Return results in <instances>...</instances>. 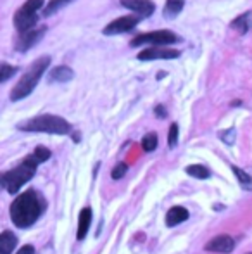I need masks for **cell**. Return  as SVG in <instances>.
Listing matches in <instances>:
<instances>
[{
	"label": "cell",
	"mask_w": 252,
	"mask_h": 254,
	"mask_svg": "<svg viewBox=\"0 0 252 254\" xmlns=\"http://www.w3.org/2000/svg\"><path fill=\"white\" fill-rule=\"evenodd\" d=\"M37 166H38V161L35 159V156L31 154V156H28L26 159L19 164V166H16L14 170L3 173L5 175L7 192H9V194H17L19 189L35 177V173H37Z\"/></svg>",
	"instance_id": "cell-4"
},
{
	"label": "cell",
	"mask_w": 252,
	"mask_h": 254,
	"mask_svg": "<svg viewBox=\"0 0 252 254\" xmlns=\"http://www.w3.org/2000/svg\"><path fill=\"white\" fill-rule=\"evenodd\" d=\"M219 138H221L225 144L233 145L235 144V128H228V130L221 131V133H219Z\"/></svg>",
	"instance_id": "cell-27"
},
{
	"label": "cell",
	"mask_w": 252,
	"mask_h": 254,
	"mask_svg": "<svg viewBox=\"0 0 252 254\" xmlns=\"http://www.w3.org/2000/svg\"><path fill=\"white\" fill-rule=\"evenodd\" d=\"M121 5L133 10L135 16H138L140 19L152 16L155 10V3L152 0H121Z\"/></svg>",
	"instance_id": "cell-10"
},
{
	"label": "cell",
	"mask_w": 252,
	"mask_h": 254,
	"mask_svg": "<svg viewBox=\"0 0 252 254\" xmlns=\"http://www.w3.org/2000/svg\"><path fill=\"white\" fill-rule=\"evenodd\" d=\"M21 131H35V133H52V135H67L71 131V125L64 118L55 114H40L28 121L17 125Z\"/></svg>",
	"instance_id": "cell-3"
},
{
	"label": "cell",
	"mask_w": 252,
	"mask_h": 254,
	"mask_svg": "<svg viewBox=\"0 0 252 254\" xmlns=\"http://www.w3.org/2000/svg\"><path fill=\"white\" fill-rule=\"evenodd\" d=\"M251 26H252V12H251V10L232 21V28L239 31L240 35H246L247 31L251 30Z\"/></svg>",
	"instance_id": "cell-16"
},
{
	"label": "cell",
	"mask_w": 252,
	"mask_h": 254,
	"mask_svg": "<svg viewBox=\"0 0 252 254\" xmlns=\"http://www.w3.org/2000/svg\"><path fill=\"white\" fill-rule=\"evenodd\" d=\"M185 171H187V175H190V177H194V178H199V180H204V178L211 177V171L205 166H202V164H190V166H187Z\"/></svg>",
	"instance_id": "cell-19"
},
{
	"label": "cell",
	"mask_w": 252,
	"mask_h": 254,
	"mask_svg": "<svg viewBox=\"0 0 252 254\" xmlns=\"http://www.w3.org/2000/svg\"><path fill=\"white\" fill-rule=\"evenodd\" d=\"M138 21H140V17L135 16V14H130V16H121V17H118V19L111 21V23H109L107 26L102 30V33H104V35L128 33V31H131L135 26H137Z\"/></svg>",
	"instance_id": "cell-6"
},
{
	"label": "cell",
	"mask_w": 252,
	"mask_h": 254,
	"mask_svg": "<svg viewBox=\"0 0 252 254\" xmlns=\"http://www.w3.org/2000/svg\"><path fill=\"white\" fill-rule=\"evenodd\" d=\"M69 2H73V0H50V2L45 5V9H44V16L45 17H49V16H52L54 12H57L61 7L64 5H67Z\"/></svg>",
	"instance_id": "cell-20"
},
{
	"label": "cell",
	"mask_w": 252,
	"mask_h": 254,
	"mask_svg": "<svg viewBox=\"0 0 252 254\" xmlns=\"http://www.w3.org/2000/svg\"><path fill=\"white\" fill-rule=\"evenodd\" d=\"M17 246V239L12 232H2L0 234V254H12Z\"/></svg>",
	"instance_id": "cell-15"
},
{
	"label": "cell",
	"mask_w": 252,
	"mask_h": 254,
	"mask_svg": "<svg viewBox=\"0 0 252 254\" xmlns=\"http://www.w3.org/2000/svg\"><path fill=\"white\" fill-rule=\"evenodd\" d=\"M5 189V175L3 173H0V192Z\"/></svg>",
	"instance_id": "cell-30"
},
{
	"label": "cell",
	"mask_w": 252,
	"mask_h": 254,
	"mask_svg": "<svg viewBox=\"0 0 252 254\" xmlns=\"http://www.w3.org/2000/svg\"><path fill=\"white\" fill-rule=\"evenodd\" d=\"M180 42V37L176 33L169 30H157V31H151V33H142L137 38L130 42L131 47H137V45H145L151 44L152 47H164V45H171Z\"/></svg>",
	"instance_id": "cell-5"
},
{
	"label": "cell",
	"mask_w": 252,
	"mask_h": 254,
	"mask_svg": "<svg viewBox=\"0 0 252 254\" xmlns=\"http://www.w3.org/2000/svg\"><path fill=\"white\" fill-rule=\"evenodd\" d=\"M189 220V211L182 206H175L166 213V225L168 227H176V225L183 223Z\"/></svg>",
	"instance_id": "cell-13"
},
{
	"label": "cell",
	"mask_w": 252,
	"mask_h": 254,
	"mask_svg": "<svg viewBox=\"0 0 252 254\" xmlns=\"http://www.w3.org/2000/svg\"><path fill=\"white\" fill-rule=\"evenodd\" d=\"M90 223H92V209L90 207H85V209H81L80 218H78V232H76L78 241H83L87 237L88 230H90Z\"/></svg>",
	"instance_id": "cell-12"
},
{
	"label": "cell",
	"mask_w": 252,
	"mask_h": 254,
	"mask_svg": "<svg viewBox=\"0 0 252 254\" xmlns=\"http://www.w3.org/2000/svg\"><path fill=\"white\" fill-rule=\"evenodd\" d=\"M205 251L211 253H219V254H230L235 249V241L230 235H218L212 241H209L205 244Z\"/></svg>",
	"instance_id": "cell-11"
},
{
	"label": "cell",
	"mask_w": 252,
	"mask_h": 254,
	"mask_svg": "<svg viewBox=\"0 0 252 254\" xmlns=\"http://www.w3.org/2000/svg\"><path fill=\"white\" fill-rule=\"evenodd\" d=\"M16 254H35V248L33 246H24V248H21Z\"/></svg>",
	"instance_id": "cell-28"
},
{
	"label": "cell",
	"mask_w": 252,
	"mask_h": 254,
	"mask_svg": "<svg viewBox=\"0 0 252 254\" xmlns=\"http://www.w3.org/2000/svg\"><path fill=\"white\" fill-rule=\"evenodd\" d=\"M183 7H185V0H166L162 14H164V17H168V19H173V17H176L182 12Z\"/></svg>",
	"instance_id": "cell-17"
},
{
	"label": "cell",
	"mask_w": 252,
	"mask_h": 254,
	"mask_svg": "<svg viewBox=\"0 0 252 254\" xmlns=\"http://www.w3.org/2000/svg\"><path fill=\"white\" fill-rule=\"evenodd\" d=\"M232 171L235 173V177L239 178L240 187H242L244 190H247V192H252V177H251V175H247L246 171L240 170V168H237V166H232Z\"/></svg>",
	"instance_id": "cell-18"
},
{
	"label": "cell",
	"mask_w": 252,
	"mask_h": 254,
	"mask_svg": "<svg viewBox=\"0 0 252 254\" xmlns=\"http://www.w3.org/2000/svg\"><path fill=\"white\" fill-rule=\"evenodd\" d=\"M180 57V51L166 47H149L138 54L140 61H155V59H176Z\"/></svg>",
	"instance_id": "cell-9"
},
{
	"label": "cell",
	"mask_w": 252,
	"mask_h": 254,
	"mask_svg": "<svg viewBox=\"0 0 252 254\" xmlns=\"http://www.w3.org/2000/svg\"><path fill=\"white\" fill-rule=\"evenodd\" d=\"M155 147H157V135H155L154 131H151V133H147L142 138V149H144L145 152H152V151H155Z\"/></svg>",
	"instance_id": "cell-21"
},
{
	"label": "cell",
	"mask_w": 252,
	"mask_h": 254,
	"mask_svg": "<svg viewBox=\"0 0 252 254\" xmlns=\"http://www.w3.org/2000/svg\"><path fill=\"white\" fill-rule=\"evenodd\" d=\"M16 73H17V67L10 66V64H7V63H0V83L7 81L9 78H12Z\"/></svg>",
	"instance_id": "cell-22"
},
{
	"label": "cell",
	"mask_w": 252,
	"mask_h": 254,
	"mask_svg": "<svg viewBox=\"0 0 252 254\" xmlns=\"http://www.w3.org/2000/svg\"><path fill=\"white\" fill-rule=\"evenodd\" d=\"M49 78H50V81H59V83H64V81L73 80L74 71L71 69L69 66H55L54 69L49 73Z\"/></svg>",
	"instance_id": "cell-14"
},
{
	"label": "cell",
	"mask_w": 252,
	"mask_h": 254,
	"mask_svg": "<svg viewBox=\"0 0 252 254\" xmlns=\"http://www.w3.org/2000/svg\"><path fill=\"white\" fill-rule=\"evenodd\" d=\"M176 144H178V125L173 123L171 127H169V133H168V145L169 147H176Z\"/></svg>",
	"instance_id": "cell-24"
},
{
	"label": "cell",
	"mask_w": 252,
	"mask_h": 254,
	"mask_svg": "<svg viewBox=\"0 0 252 254\" xmlns=\"http://www.w3.org/2000/svg\"><path fill=\"white\" fill-rule=\"evenodd\" d=\"M154 113H155V116H157V118H166V109H164V106H155Z\"/></svg>",
	"instance_id": "cell-29"
},
{
	"label": "cell",
	"mask_w": 252,
	"mask_h": 254,
	"mask_svg": "<svg viewBox=\"0 0 252 254\" xmlns=\"http://www.w3.org/2000/svg\"><path fill=\"white\" fill-rule=\"evenodd\" d=\"M45 207L47 202L38 192L26 190L24 194L17 195L10 204V220L16 227L28 228L37 223L38 218L44 214Z\"/></svg>",
	"instance_id": "cell-1"
},
{
	"label": "cell",
	"mask_w": 252,
	"mask_h": 254,
	"mask_svg": "<svg viewBox=\"0 0 252 254\" xmlns=\"http://www.w3.org/2000/svg\"><path fill=\"white\" fill-rule=\"evenodd\" d=\"M247 254H252V253H247Z\"/></svg>",
	"instance_id": "cell-31"
},
{
	"label": "cell",
	"mask_w": 252,
	"mask_h": 254,
	"mask_svg": "<svg viewBox=\"0 0 252 254\" xmlns=\"http://www.w3.org/2000/svg\"><path fill=\"white\" fill-rule=\"evenodd\" d=\"M126 170H128V166H126L125 163H119V164H116V166H114V170L111 171V177H112V180H121V178L126 175Z\"/></svg>",
	"instance_id": "cell-26"
},
{
	"label": "cell",
	"mask_w": 252,
	"mask_h": 254,
	"mask_svg": "<svg viewBox=\"0 0 252 254\" xmlns=\"http://www.w3.org/2000/svg\"><path fill=\"white\" fill-rule=\"evenodd\" d=\"M44 3H45V0H26L21 7L26 10H31V12H38V10L44 7Z\"/></svg>",
	"instance_id": "cell-25"
},
{
	"label": "cell",
	"mask_w": 252,
	"mask_h": 254,
	"mask_svg": "<svg viewBox=\"0 0 252 254\" xmlns=\"http://www.w3.org/2000/svg\"><path fill=\"white\" fill-rule=\"evenodd\" d=\"M50 66V57L49 56H42L37 61L31 63V66L28 67L26 73L21 76V80L16 83V87L10 90V101L17 102L21 99L28 97L31 92L35 90V87L38 85L40 78L44 76V73L47 71V67Z\"/></svg>",
	"instance_id": "cell-2"
},
{
	"label": "cell",
	"mask_w": 252,
	"mask_h": 254,
	"mask_svg": "<svg viewBox=\"0 0 252 254\" xmlns=\"http://www.w3.org/2000/svg\"><path fill=\"white\" fill-rule=\"evenodd\" d=\"M45 31H47V28L42 26V28H35V30H31V31H26V33H21L16 42V51L26 52L28 49H31L33 45H37L38 42L42 40Z\"/></svg>",
	"instance_id": "cell-8"
},
{
	"label": "cell",
	"mask_w": 252,
	"mask_h": 254,
	"mask_svg": "<svg viewBox=\"0 0 252 254\" xmlns=\"http://www.w3.org/2000/svg\"><path fill=\"white\" fill-rule=\"evenodd\" d=\"M33 156H35V159H37L38 163H45V161H49V159H50L52 152L49 151L47 147H44V145H38V147L35 149Z\"/></svg>",
	"instance_id": "cell-23"
},
{
	"label": "cell",
	"mask_w": 252,
	"mask_h": 254,
	"mask_svg": "<svg viewBox=\"0 0 252 254\" xmlns=\"http://www.w3.org/2000/svg\"><path fill=\"white\" fill-rule=\"evenodd\" d=\"M38 23V12H31V10H26L21 7L16 14H14V26L19 33H26V31H31L37 28Z\"/></svg>",
	"instance_id": "cell-7"
}]
</instances>
